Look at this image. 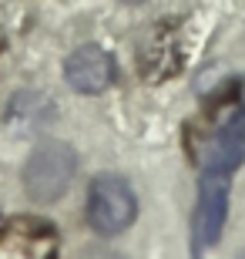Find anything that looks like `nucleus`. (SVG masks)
<instances>
[{
  "label": "nucleus",
  "mask_w": 245,
  "mask_h": 259,
  "mask_svg": "<svg viewBox=\"0 0 245 259\" xmlns=\"http://www.w3.org/2000/svg\"><path fill=\"white\" fill-rule=\"evenodd\" d=\"M77 172V155L67 142H47L34 145V152L27 155L24 162V172H20V182H24V192L30 202H40V205H51L61 195L71 189Z\"/></svg>",
  "instance_id": "obj_1"
},
{
  "label": "nucleus",
  "mask_w": 245,
  "mask_h": 259,
  "mask_svg": "<svg viewBox=\"0 0 245 259\" xmlns=\"http://www.w3.org/2000/svg\"><path fill=\"white\" fill-rule=\"evenodd\" d=\"M134 215H138V199L121 175L104 172L91 182V189H87V222L94 232L118 236L134 222Z\"/></svg>",
  "instance_id": "obj_2"
},
{
  "label": "nucleus",
  "mask_w": 245,
  "mask_h": 259,
  "mask_svg": "<svg viewBox=\"0 0 245 259\" xmlns=\"http://www.w3.org/2000/svg\"><path fill=\"white\" fill-rule=\"evenodd\" d=\"M228 219V175L225 172H202L198 182V205L191 215V239L195 249L218 242Z\"/></svg>",
  "instance_id": "obj_3"
},
{
  "label": "nucleus",
  "mask_w": 245,
  "mask_h": 259,
  "mask_svg": "<svg viewBox=\"0 0 245 259\" xmlns=\"http://www.w3.org/2000/svg\"><path fill=\"white\" fill-rule=\"evenodd\" d=\"M118 67H114V58L101 44H84L77 48L71 58L64 61V77L67 84L81 91V95H97L104 88H111Z\"/></svg>",
  "instance_id": "obj_4"
},
{
  "label": "nucleus",
  "mask_w": 245,
  "mask_h": 259,
  "mask_svg": "<svg viewBox=\"0 0 245 259\" xmlns=\"http://www.w3.org/2000/svg\"><path fill=\"white\" fill-rule=\"evenodd\" d=\"M245 162V115H232L202 148V172L232 175Z\"/></svg>",
  "instance_id": "obj_5"
},
{
  "label": "nucleus",
  "mask_w": 245,
  "mask_h": 259,
  "mask_svg": "<svg viewBox=\"0 0 245 259\" xmlns=\"http://www.w3.org/2000/svg\"><path fill=\"white\" fill-rule=\"evenodd\" d=\"M238 111L245 115V81H242V101H238Z\"/></svg>",
  "instance_id": "obj_6"
},
{
  "label": "nucleus",
  "mask_w": 245,
  "mask_h": 259,
  "mask_svg": "<svg viewBox=\"0 0 245 259\" xmlns=\"http://www.w3.org/2000/svg\"><path fill=\"white\" fill-rule=\"evenodd\" d=\"M124 4H141V0H124Z\"/></svg>",
  "instance_id": "obj_7"
}]
</instances>
